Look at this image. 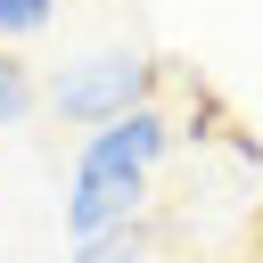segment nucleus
<instances>
[{
  "label": "nucleus",
  "instance_id": "nucleus-1",
  "mask_svg": "<svg viewBox=\"0 0 263 263\" xmlns=\"http://www.w3.org/2000/svg\"><path fill=\"white\" fill-rule=\"evenodd\" d=\"M148 90H156V66H148L140 49H90V58H74V66L49 74V115L90 132V123H107V115L148 107Z\"/></svg>",
  "mask_w": 263,
  "mask_h": 263
},
{
  "label": "nucleus",
  "instance_id": "nucleus-2",
  "mask_svg": "<svg viewBox=\"0 0 263 263\" xmlns=\"http://www.w3.org/2000/svg\"><path fill=\"white\" fill-rule=\"evenodd\" d=\"M164 148H173V123H164L156 107H132V115H107V123L82 132L74 173H123V181H148V173L164 164Z\"/></svg>",
  "mask_w": 263,
  "mask_h": 263
},
{
  "label": "nucleus",
  "instance_id": "nucleus-3",
  "mask_svg": "<svg viewBox=\"0 0 263 263\" xmlns=\"http://www.w3.org/2000/svg\"><path fill=\"white\" fill-rule=\"evenodd\" d=\"M148 205V181H123V173H74L66 181V247H90L107 230H132Z\"/></svg>",
  "mask_w": 263,
  "mask_h": 263
},
{
  "label": "nucleus",
  "instance_id": "nucleus-4",
  "mask_svg": "<svg viewBox=\"0 0 263 263\" xmlns=\"http://www.w3.org/2000/svg\"><path fill=\"white\" fill-rule=\"evenodd\" d=\"M33 107H41V90H33V66H25V58L0 41V132H8V123H25Z\"/></svg>",
  "mask_w": 263,
  "mask_h": 263
},
{
  "label": "nucleus",
  "instance_id": "nucleus-5",
  "mask_svg": "<svg viewBox=\"0 0 263 263\" xmlns=\"http://www.w3.org/2000/svg\"><path fill=\"white\" fill-rule=\"evenodd\" d=\"M74 263H156V247H148V230L132 222V230H107V238L74 247Z\"/></svg>",
  "mask_w": 263,
  "mask_h": 263
},
{
  "label": "nucleus",
  "instance_id": "nucleus-6",
  "mask_svg": "<svg viewBox=\"0 0 263 263\" xmlns=\"http://www.w3.org/2000/svg\"><path fill=\"white\" fill-rule=\"evenodd\" d=\"M58 25V0H0V41L16 49V41H33V33H49Z\"/></svg>",
  "mask_w": 263,
  "mask_h": 263
},
{
  "label": "nucleus",
  "instance_id": "nucleus-7",
  "mask_svg": "<svg viewBox=\"0 0 263 263\" xmlns=\"http://www.w3.org/2000/svg\"><path fill=\"white\" fill-rule=\"evenodd\" d=\"M247 263H263V238H255V255H247Z\"/></svg>",
  "mask_w": 263,
  "mask_h": 263
}]
</instances>
